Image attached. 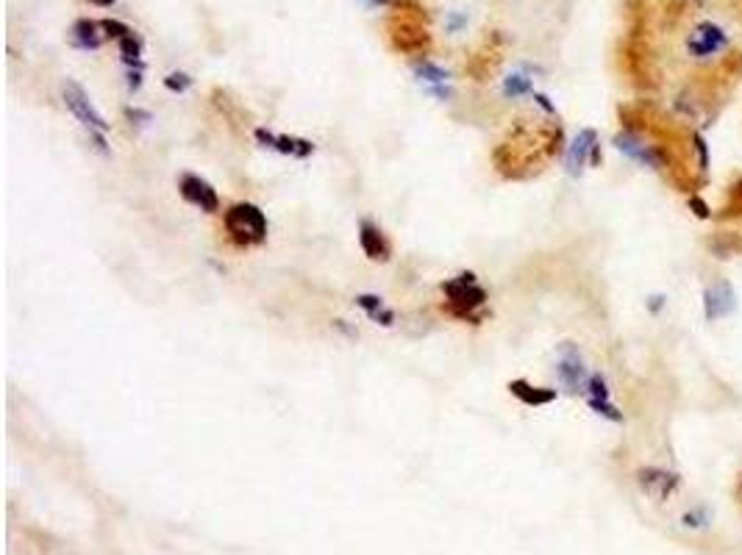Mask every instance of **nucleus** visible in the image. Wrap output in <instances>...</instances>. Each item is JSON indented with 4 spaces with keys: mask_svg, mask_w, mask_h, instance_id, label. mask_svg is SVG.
Listing matches in <instances>:
<instances>
[{
    "mask_svg": "<svg viewBox=\"0 0 742 555\" xmlns=\"http://www.w3.org/2000/svg\"><path fill=\"white\" fill-rule=\"evenodd\" d=\"M101 25H103V34H106V39H120L122 37H128V34H134L125 23H120V20H101Z\"/></svg>",
    "mask_w": 742,
    "mask_h": 555,
    "instance_id": "obj_19",
    "label": "nucleus"
},
{
    "mask_svg": "<svg viewBox=\"0 0 742 555\" xmlns=\"http://www.w3.org/2000/svg\"><path fill=\"white\" fill-rule=\"evenodd\" d=\"M509 392L518 397L523 406H548V403H554L556 400V389H542V386H531L528 380H523V378H518V380H512L509 383Z\"/></svg>",
    "mask_w": 742,
    "mask_h": 555,
    "instance_id": "obj_10",
    "label": "nucleus"
},
{
    "mask_svg": "<svg viewBox=\"0 0 742 555\" xmlns=\"http://www.w3.org/2000/svg\"><path fill=\"white\" fill-rule=\"evenodd\" d=\"M698 31H701V39H692V42H690V50H692L695 56H709V53H714L717 47L726 45L723 31L714 28V25H709V23H704Z\"/></svg>",
    "mask_w": 742,
    "mask_h": 555,
    "instance_id": "obj_13",
    "label": "nucleus"
},
{
    "mask_svg": "<svg viewBox=\"0 0 742 555\" xmlns=\"http://www.w3.org/2000/svg\"><path fill=\"white\" fill-rule=\"evenodd\" d=\"M225 233L239 247H256L267 239V217L253 203H236L223 217Z\"/></svg>",
    "mask_w": 742,
    "mask_h": 555,
    "instance_id": "obj_2",
    "label": "nucleus"
},
{
    "mask_svg": "<svg viewBox=\"0 0 742 555\" xmlns=\"http://www.w3.org/2000/svg\"><path fill=\"white\" fill-rule=\"evenodd\" d=\"M92 3H98V6H112L114 0H92Z\"/></svg>",
    "mask_w": 742,
    "mask_h": 555,
    "instance_id": "obj_27",
    "label": "nucleus"
},
{
    "mask_svg": "<svg viewBox=\"0 0 742 555\" xmlns=\"http://www.w3.org/2000/svg\"><path fill=\"white\" fill-rule=\"evenodd\" d=\"M595 148H598L595 131L593 128H584V131L576 136V142L570 145V153H567V170H570V175H578V173H581V167L587 164V158H593Z\"/></svg>",
    "mask_w": 742,
    "mask_h": 555,
    "instance_id": "obj_9",
    "label": "nucleus"
},
{
    "mask_svg": "<svg viewBox=\"0 0 742 555\" xmlns=\"http://www.w3.org/2000/svg\"><path fill=\"white\" fill-rule=\"evenodd\" d=\"M103 25L101 20H78L73 23L70 34H73V45L81 47V50H98L103 42H106V34H101Z\"/></svg>",
    "mask_w": 742,
    "mask_h": 555,
    "instance_id": "obj_11",
    "label": "nucleus"
},
{
    "mask_svg": "<svg viewBox=\"0 0 742 555\" xmlns=\"http://www.w3.org/2000/svg\"><path fill=\"white\" fill-rule=\"evenodd\" d=\"M706 519H709V517H706V511L701 508V511H692V514H687V517H684V525H687V527H704Z\"/></svg>",
    "mask_w": 742,
    "mask_h": 555,
    "instance_id": "obj_23",
    "label": "nucleus"
},
{
    "mask_svg": "<svg viewBox=\"0 0 742 555\" xmlns=\"http://www.w3.org/2000/svg\"><path fill=\"white\" fill-rule=\"evenodd\" d=\"M139 86H142V70H131V73H128V89L137 92Z\"/></svg>",
    "mask_w": 742,
    "mask_h": 555,
    "instance_id": "obj_24",
    "label": "nucleus"
},
{
    "mask_svg": "<svg viewBox=\"0 0 742 555\" xmlns=\"http://www.w3.org/2000/svg\"><path fill=\"white\" fill-rule=\"evenodd\" d=\"M178 192H181V197H184L189 206H195V209H200V211H206V214L220 211V194H217V189L209 184L206 178H200V175L184 173L181 181H178Z\"/></svg>",
    "mask_w": 742,
    "mask_h": 555,
    "instance_id": "obj_4",
    "label": "nucleus"
},
{
    "mask_svg": "<svg viewBox=\"0 0 742 555\" xmlns=\"http://www.w3.org/2000/svg\"><path fill=\"white\" fill-rule=\"evenodd\" d=\"M370 3H387V0H370Z\"/></svg>",
    "mask_w": 742,
    "mask_h": 555,
    "instance_id": "obj_28",
    "label": "nucleus"
},
{
    "mask_svg": "<svg viewBox=\"0 0 742 555\" xmlns=\"http://www.w3.org/2000/svg\"><path fill=\"white\" fill-rule=\"evenodd\" d=\"M62 95H64V106L73 111V117L81 125L89 128V134H106V131H109V122L103 119V114L92 106L89 95H86L75 81H64Z\"/></svg>",
    "mask_w": 742,
    "mask_h": 555,
    "instance_id": "obj_3",
    "label": "nucleus"
},
{
    "mask_svg": "<svg viewBox=\"0 0 742 555\" xmlns=\"http://www.w3.org/2000/svg\"><path fill=\"white\" fill-rule=\"evenodd\" d=\"M690 206H692V209H698V217H704V220L709 217V206H706L701 197H692V200H690Z\"/></svg>",
    "mask_w": 742,
    "mask_h": 555,
    "instance_id": "obj_25",
    "label": "nucleus"
},
{
    "mask_svg": "<svg viewBox=\"0 0 742 555\" xmlns=\"http://www.w3.org/2000/svg\"><path fill=\"white\" fill-rule=\"evenodd\" d=\"M692 145H695V150H698V164H701V170H709V150H706V142L695 134Z\"/></svg>",
    "mask_w": 742,
    "mask_h": 555,
    "instance_id": "obj_22",
    "label": "nucleus"
},
{
    "mask_svg": "<svg viewBox=\"0 0 742 555\" xmlns=\"http://www.w3.org/2000/svg\"><path fill=\"white\" fill-rule=\"evenodd\" d=\"M534 100H537V103H540V106H542V109L548 111V114H554V106H551V100H548V98H545V95H534Z\"/></svg>",
    "mask_w": 742,
    "mask_h": 555,
    "instance_id": "obj_26",
    "label": "nucleus"
},
{
    "mask_svg": "<svg viewBox=\"0 0 742 555\" xmlns=\"http://www.w3.org/2000/svg\"><path fill=\"white\" fill-rule=\"evenodd\" d=\"M117 45H120L122 62H125L128 67H134V70H142V42H139V37H137V34H128V37L120 39Z\"/></svg>",
    "mask_w": 742,
    "mask_h": 555,
    "instance_id": "obj_15",
    "label": "nucleus"
},
{
    "mask_svg": "<svg viewBox=\"0 0 742 555\" xmlns=\"http://www.w3.org/2000/svg\"><path fill=\"white\" fill-rule=\"evenodd\" d=\"M256 142L261 148H270V150H278L284 156H295V158H306L314 153V145L309 139H295V136H284V134H273L267 128H256L253 131Z\"/></svg>",
    "mask_w": 742,
    "mask_h": 555,
    "instance_id": "obj_5",
    "label": "nucleus"
},
{
    "mask_svg": "<svg viewBox=\"0 0 742 555\" xmlns=\"http://www.w3.org/2000/svg\"><path fill=\"white\" fill-rule=\"evenodd\" d=\"M414 73L420 75L423 81H428V83H445V78H447L445 70L437 67V64H431V62H420V64L414 67Z\"/></svg>",
    "mask_w": 742,
    "mask_h": 555,
    "instance_id": "obj_16",
    "label": "nucleus"
},
{
    "mask_svg": "<svg viewBox=\"0 0 742 555\" xmlns=\"http://www.w3.org/2000/svg\"><path fill=\"white\" fill-rule=\"evenodd\" d=\"M164 86H167L170 92H186V89L192 86V78L186 73H170L164 78Z\"/></svg>",
    "mask_w": 742,
    "mask_h": 555,
    "instance_id": "obj_21",
    "label": "nucleus"
},
{
    "mask_svg": "<svg viewBox=\"0 0 742 555\" xmlns=\"http://www.w3.org/2000/svg\"><path fill=\"white\" fill-rule=\"evenodd\" d=\"M356 305L359 308H365L367 311V317L370 320H375V322H381V325H392L395 322V314L384 305V300L381 297H375V295H359L356 297Z\"/></svg>",
    "mask_w": 742,
    "mask_h": 555,
    "instance_id": "obj_14",
    "label": "nucleus"
},
{
    "mask_svg": "<svg viewBox=\"0 0 742 555\" xmlns=\"http://www.w3.org/2000/svg\"><path fill=\"white\" fill-rule=\"evenodd\" d=\"M503 92H506L509 98L528 95V92H531V83H528V78H523V75H509L506 83H503Z\"/></svg>",
    "mask_w": 742,
    "mask_h": 555,
    "instance_id": "obj_18",
    "label": "nucleus"
},
{
    "mask_svg": "<svg viewBox=\"0 0 742 555\" xmlns=\"http://www.w3.org/2000/svg\"><path fill=\"white\" fill-rule=\"evenodd\" d=\"M639 478V486L656 497H668L670 491L678 489V478L673 472H665V469H639L637 472Z\"/></svg>",
    "mask_w": 742,
    "mask_h": 555,
    "instance_id": "obj_12",
    "label": "nucleus"
},
{
    "mask_svg": "<svg viewBox=\"0 0 742 555\" xmlns=\"http://www.w3.org/2000/svg\"><path fill=\"white\" fill-rule=\"evenodd\" d=\"M559 380L570 389V392H578V389H587V370H584V361L578 356V350L573 344L564 347L561 358H559Z\"/></svg>",
    "mask_w": 742,
    "mask_h": 555,
    "instance_id": "obj_7",
    "label": "nucleus"
},
{
    "mask_svg": "<svg viewBox=\"0 0 742 555\" xmlns=\"http://www.w3.org/2000/svg\"><path fill=\"white\" fill-rule=\"evenodd\" d=\"M443 295H445V311L450 317L467 320V322H481L486 292L473 272H462V275L445 281Z\"/></svg>",
    "mask_w": 742,
    "mask_h": 555,
    "instance_id": "obj_1",
    "label": "nucleus"
},
{
    "mask_svg": "<svg viewBox=\"0 0 742 555\" xmlns=\"http://www.w3.org/2000/svg\"><path fill=\"white\" fill-rule=\"evenodd\" d=\"M359 247L365 250V256L370 261H389V256H392L389 239L370 220H362V225H359Z\"/></svg>",
    "mask_w": 742,
    "mask_h": 555,
    "instance_id": "obj_6",
    "label": "nucleus"
},
{
    "mask_svg": "<svg viewBox=\"0 0 742 555\" xmlns=\"http://www.w3.org/2000/svg\"><path fill=\"white\" fill-rule=\"evenodd\" d=\"M704 305H706V317L709 320H720L726 314L734 311L737 305V297H734V289L729 284H717V286H709L704 295Z\"/></svg>",
    "mask_w": 742,
    "mask_h": 555,
    "instance_id": "obj_8",
    "label": "nucleus"
},
{
    "mask_svg": "<svg viewBox=\"0 0 742 555\" xmlns=\"http://www.w3.org/2000/svg\"><path fill=\"white\" fill-rule=\"evenodd\" d=\"M587 392H590V397L609 400V386H606L603 375H590V378H587Z\"/></svg>",
    "mask_w": 742,
    "mask_h": 555,
    "instance_id": "obj_20",
    "label": "nucleus"
},
{
    "mask_svg": "<svg viewBox=\"0 0 742 555\" xmlns=\"http://www.w3.org/2000/svg\"><path fill=\"white\" fill-rule=\"evenodd\" d=\"M587 403H590V408H593L595 414H600V416H606V419H612V422H623V411H620L617 406H612L609 400H598V397H590Z\"/></svg>",
    "mask_w": 742,
    "mask_h": 555,
    "instance_id": "obj_17",
    "label": "nucleus"
}]
</instances>
